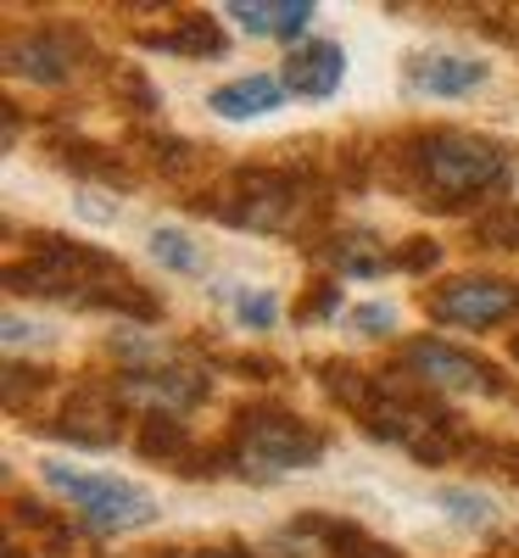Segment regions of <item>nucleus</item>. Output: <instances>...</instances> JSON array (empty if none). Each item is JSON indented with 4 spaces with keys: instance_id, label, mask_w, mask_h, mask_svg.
Instances as JSON below:
<instances>
[{
    "instance_id": "f257e3e1",
    "label": "nucleus",
    "mask_w": 519,
    "mask_h": 558,
    "mask_svg": "<svg viewBox=\"0 0 519 558\" xmlns=\"http://www.w3.org/2000/svg\"><path fill=\"white\" fill-rule=\"evenodd\" d=\"M408 168L419 179L424 202H442V207H458V202H475V196H492L514 179V162L497 140H481V134H458V129H436V134H413L408 140Z\"/></svg>"
},
{
    "instance_id": "f03ea898",
    "label": "nucleus",
    "mask_w": 519,
    "mask_h": 558,
    "mask_svg": "<svg viewBox=\"0 0 519 558\" xmlns=\"http://www.w3.org/2000/svg\"><path fill=\"white\" fill-rule=\"evenodd\" d=\"M45 481L57 492L73 497L79 520L101 536H118V531H146L157 520V497L146 486H134L123 475H73L68 463H45Z\"/></svg>"
},
{
    "instance_id": "7ed1b4c3",
    "label": "nucleus",
    "mask_w": 519,
    "mask_h": 558,
    "mask_svg": "<svg viewBox=\"0 0 519 558\" xmlns=\"http://www.w3.org/2000/svg\"><path fill=\"white\" fill-rule=\"evenodd\" d=\"M324 452V436L307 430L302 418L279 408H252L241 413V458L263 463V470H313Z\"/></svg>"
},
{
    "instance_id": "20e7f679",
    "label": "nucleus",
    "mask_w": 519,
    "mask_h": 558,
    "mask_svg": "<svg viewBox=\"0 0 519 558\" xmlns=\"http://www.w3.org/2000/svg\"><path fill=\"white\" fill-rule=\"evenodd\" d=\"M431 318L458 324V330H492V324L519 313V279H497V274H463L452 286L424 296Z\"/></svg>"
},
{
    "instance_id": "39448f33",
    "label": "nucleus",
    "mask_w": 519,
    "mask_h": 558,
    "mask_svg": "<svg viewBox=\"0 0 519 558\" xmlns=\"http://www.w3.org/2000/svg\"><path fill=\"white\" fill-rule=\"evenodd\" d=\"M402 368H408L419 386H436V391H486V397L503 391L497 368H492L486 357L458 352V347H447V341H436V336L413 341V347L402 352Z\"/></svg>"
},
{
    "instance_id": "423d86ee",
    "label": "nucleus",
    "mask_w": 519,
    "mask_h": 558,
    "mask_svg": "<svg viewBox=\"0 0 519 558\" xmlns=\"http://www.w3.org/2000/svg\"><path fill=\"white\" fill-rule=\"evenodd\" d=\"M297 196H302V173H291V168H257V173H241L234 196L224 202V218L252 223V229H286Z\"/></svg>"
},
{
    "instance_id": "0eeeda50",
    "label": "nucleus",
    "mask_w": 519,
    "mask_h": 558,
    "mask_svg": "<svg viewBox=\"0 0 519 558\" xmlns=\"http://www.w3.org/2000/svg\"><path fill=\"white\" fill-rule=\"evenodd\" d=\"M207 397V386L191 375V368H129L118 380V402H134V408H152L157 418H173L184 408H196Z\"/></svg>"
},
{
    "instance_id": "6e6552de",
    "label": "nucleus",
    "mask_w": 519,
    "mask_h": 558,
    "mask_svg": "<svg viewBox=\"0 0 519 558\" xmlns=\"http://www.w3.org/2000/svg\"><path fill=\"white\" fill-rule=\"evenodd\" d=\"M341 78H347V51L336 39H313L286 57V89H297L307 101H329L341 89Z\"/></svg>"
},
{
    "instance_id": "1a4fd4ad",
    "label": "nucleus",
    "mask_w": 519,
    "mask_h": 558,
    "mask_svg": "<svg viewBox=\"0 0 519 558\" xmlns=\"http://www.w3.org/2000/svg\"><path fill=\"white\" fill-rule=\"evenodd\" d=\"M7 62H12V73H23L34 84H62L79 68V45L68 34H23L7 45Z\"/></svg>"
},
{
    "instance_id": "9d476101",
    "label": "nucleus",
    "mask_w": 519,
    "mask_h": 558,
    "mask_svg": "<svg viewBox=\"0 0 519 558\" xmlns=\"http://www.w3.org/2000/svg\"><path fill=\"white\" fill-rule=\"evenodd\" d=\"M486 78L492 68L475 57H413L408 62V89H419V96H469Z\"/></svg>"
},
{
    "instance_id": "9b49d317",
    "label": "nucleus",
    "mask_w": 519,
    "mask_h": 558,
    "mask_svg": "<svg viewBox=\"0 0 519 558\" xmlns=\"http://www.w3.org/2000/svg\"><path fill=\"white\" fill-rule=\"evenodd\" d=\"M218 118L229 123H241V118H268L286 107V78H274V73H246V78H234L224 89H213V101H207Z\"/></svg>"
},
{
    "instance_id": "f8f14e48",
    "label": "nucleus",
    "mask_w": 519,
    "mask_h": 558,
    "mask_svg": "<svg viewBox=\"0 0 519 558\" xmlns=\"http://www.w3.org/2000/svg\"><path fill=\"white\" fill-rule=\"evenodd\" d=\"M224 17H234L257 39H274V34H302L313 7H307V0H257V7H252V0H229Z\"/></svg>"
},
{
    "instance_id": "ddd939ff",
    "label": "nucleus",
    "mask_w": 519,
    "mask_h": 558,
    "mask_svg": "<svg viewBox=\"0 0 519 558\" xmlns=\"http://www.w3.org/2000/svg\"><path fill=\"white\" fill-rule=\"evenodd\" d=\"M57 430L73 436V441H84V447H107V441H118V408H112V397H101V391H84V397L68 402V413H62Z\"/></svg>"
},
{
    "instance_id": "4468645a",
    "label": "nucleus",
    "mask_w": 519,
    "mask_h": 558,
    "mask_svg": "<svg viewBox=\"0 0 519 558\" xmlns=\"http://www.w3.org/2000/svg\"><path fill=\"white\" fill-rule=\"evenodd\" d=\"M146 45H157V51H179V57H218L224 34H218L213 17H184L173 34H152Z\"/></svg>"
},
{
    "instance_id": "2eb2a0df",
    "label": "nucleus",
    "mask_w": 519,
    "mask_h": 558,
    "mask_svg": "<svg viewBox=\"0 0 519 558\" xmlns=\"http://www.w3.org/2000/svg\"><path fill=\"white\" fill-rule=\"evenodd\" d=\"M329 263L347 268V274H358V279H374V274H386L397 257L374 252V235H341L336 246H329Z\"/></svg>"
},
{
    "instance_id": "dca6fc26",
    "label": "nucleus",
    "mask_w": 519,
    "mask_h": 558,
    "mask_svg": "<svg viewBox=\"0 0 519 558\" xmlns=\"http://www.w3.org/2000/svg\"><path fill=\"white\" fill-rule=\"evenodd\" d=\"M475 241L481 246H519V207H492L475 218Z\"/></svg>"
},
{
    "instance_id": "f3484780",
    "label": "nucleus",
    "mask_w": 519,
    "mask_h": 558,
    "mask_svg": "<svg viewBox=\"0 0 519 558\" xmlns=\"http://www.w3.org/2000/svg\"><path fill=\"white\" fill-rule=\"evenodd\" d=\"M152 257H157V263H168V268H179V274H191V268L202 263V257H196V246L184 241L179 229H157V235H152Z\"/></svg>"
},
{
    "instance_id": "a211bd4d",
    "label": "nucleus",
    "mask_w": 519,
    "mask_h": 558,
    "mask_svg": "<svg viewBox=\"0 0 519 558\" xmlns=\"http://www.w3.org/2000/svg\"><path fill=\"white\" fill-rule=\"evenodd\" d=\"M442 502L458 525H492V502L475 497V492H442Z\"/></svg>"
},
{
    "instance_id": "6ab92c4d",
    "label": "nucleus",
    "mask_w": 519,
    "mask_h": 558,
    "mask_svg": "<svg viewBox=\"0 0 519 558\" xmlns=\"http://www.w3.org/2000/svg\"><path fill=\"white\" fill-rule=\"evenodd\" d=\"M234 313H241L246 330H274V318H279V302L268 291H246L241 302H234Z\"/></svg>"
},
{
    "instance_id": "aec40b11",
    "label": "nucleus",
    "mask_w": 519,
    "mask_h": 558,
    "mask_svg": "<svg viewBox=\"0 0 519 558\" xmlns=\"http://www.w3.org/2000/svg\"><path fill=\"white\" fill-rule=\"evenodd\" d=\"M146 452H184V430L179 418H146V436H140Z\"/></svg>"
},
{
    "instance_id": "412c9836",
    "label": "nucleus",
    "mask_w": 519,
    "mask_h": 558,
    "mask_svg": "<svg viewBox=\"0 0 519 558\" xmlns=\"http://www.w3.org/2000/svg\"><path fill=\"white\" fill-rule=\"evenodd\" d=\"M352 324H358L363 336H386L391 324H397V307H386V302H369V307H358V313H352Z\"/></svg>"
},
{
    "instance_id": "4be33fe9",
    "label": "nucleus",
    "mask_w": 519,
    "mask_h": 558,
    "mask_svg": "<svg viewBox=\"0 0 519 558\" xmlns=\"http://www.w3.org/2000/svg\"><path fill=\"white\" fill-rule=\"evenodd\" d=\"M436 257H442V252H436V241H413V246H408L397 263H402V268H431Z\"/></svg>"
},
{
    "instance_id": "5701e85b",
    "label": "nucleus",
    "mask_w": 519,
    "mask_h": 558,
    "mask_svg": "<svg viewBox=\"0 0 519 558\" xmlns=\"http://www.w3.org/2000/svg\"><path fill=\"white\" fill-rule=\"evenodd\" d=\"M329 536H336V547H347V542H358V531H341V525H324ZM341 558H397V553H386V547H369V553H341Z\"/></svg>"
},
{
    "instance_id": "b1692460",
    "label": "nucleus",
    "mask_w": 519,
    "mask_h": 558,
    "mask_svg": "<svg viewBox=\"0 0 519 558\" xmlns=\"http://www.w3.org/2000/svg\"><path fill=\"white\" fill-rule=\"evenodd\" d=\"M514 357H519V341H514Z\"/></svg>"
}]
</instances>
